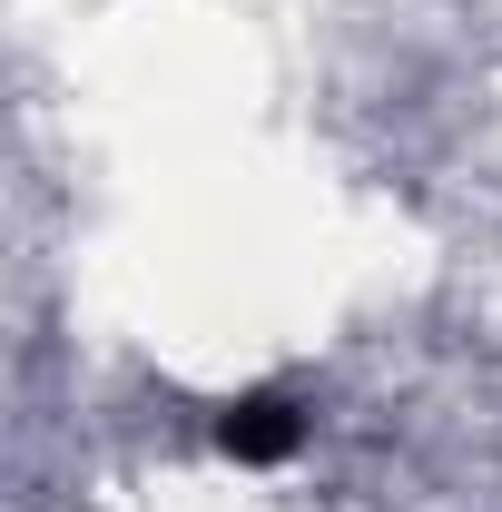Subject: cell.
Returning a JSON list of instances; mask_svg holds the SVG:
<instances>
[{"label": "cell", "mask_w": 502, "mask_h": 512, "mask_svg": "<svg viewBox=\"0 0 502 512\" xmlns=\"http://www.w3.org/2000/svg\"><path fill=\"white\" fill-rule=\"evenodd\" d=\"M306 434V414H296V394H237V404H217V453H237V463H286Z\"/></svg>", "instance_id": "obj_1"}]
</instances>
